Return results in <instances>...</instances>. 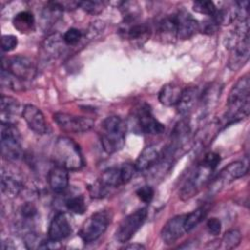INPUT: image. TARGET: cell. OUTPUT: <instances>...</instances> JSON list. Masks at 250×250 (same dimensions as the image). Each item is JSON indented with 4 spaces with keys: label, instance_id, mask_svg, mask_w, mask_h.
Returning <instances> with one entry per match:
<instances>
[{
    "label": "cell",
    "instance_id": "1",
    "mask_svg": "<svg viewBox=\"0 0 250 250\" xmlns=\"http://www.w3.org/2000/svg\"><path fill=\"white\" fill-rule=\"evenodd\" d=\"M250 112V79L245 74L240 77L229 91L228 98V107L223 118L219 121V126L224 127L241 121Z\"/></svg>",
    "mask_w": 250,
    "mask_h": 250
},
{
    "label": "cell",
    "instance_id": "2",
    "mask_svg": "<svg viewBox=\"0 0 250 250\" xmlns=\"http://www.w3.org/2000/svg\"><path fill=\"white\" fill-rule=\"evenodd\" d=\"M53 157L56 165L68 171L79 170L85 164L79 146L72 139L64 136L57 139L53 148Z\"/></svg>",
    "mask_w": 250,
    "mask_h": 250
},
{
    "label": "cell",
    "instance_id": "3",
    "mask_svg": "<svg viewBox=\"0 0 250 250\" xmlns=\"http://www.w3.org/2000/svg\"><path fill=\"white\" fill-rule=\"evenodd\" d=\"M102 128L101 144L104 150L108 154L119 151L125 144L126 124L124 120L117 115L108 116L103 121Z\"/></svg>",
    "mask_w": 250,
    "mask_h": 250
},
{
    "label": "cell",
    "instance_id": "4",
    "mask_svg": "<svg viewBox=\"0 0 250 250\" xmlns=\"http://www.w3.org/2000/svg\"><path fill=\"white\" fill-rule=\"evenodd\" d=\"M111 212L109 210H100L92 214L82 225L79 236L84 243H92L99 239L106 230L111 222Z\"/></svg>",
    "mask_w": 250,
    "mask_h": 250
},
{
    "label": "cell",
    "instance_id": "5",
    "mask_svg": "<svg viewBox=\"0 0 250 250\" xmlns=\"http://www.w3.org/2000/svg\"><path fill=\"white\" fill-rule=\"evenodd\" d=\"M1 150L8 160H17L21 156V135L15 124L1 123Z\"/></svg>",
    "mask_w": 250,
    "mask_h": 250
},
{
    "label": "cell",
    "instance_id": "6",
    "mask_svg": "<svg viewBox=\"0 0 250 250\" xmlns=\"http://www.w3.org/2000/svg\"><path fill=\"white\" fill-rule=\"evenodd\" d=\"M213 171L214 170L210 168L207 164H205L203 161L199 163L194 169V171L190 174L189 178L187 179V181L183 185L180 190L181 199L188 200L193 197L195 194H197L201 188L209 180Z\"/></svg>",
    "mask_w": 250,
    "mask_h": 250
},
{
    "label": "cell",
    "instance_id": "7",
    "mask_svg": "<svg viewBox=\"0 0 250 250\" xmlns=\"http://www.w3.org/2000/svg\"><path fill=\"white\" fill-rule=\"evenodd\" d=\"M147 217V209L146 208H140L128 216H126L119 227L116 229L115 237L120 243H125L129 241L133 235L141 229L144 225Z\"/></svg>",
    "mask_w": 250,
    "mask_h": 250
},
{
    "label": "cell",
    "instance_id": "8",
    "mask_svg": "<svg viewBox=\"0 0 250 250\" xmlns=\"http://www.w3.org/2000/svg\"><path fill=\"white\" fill-rule=\"evenodd\" d=\"M2 68L22 81H30L36 75L34 62L25 56H15L3 60Z\"/></svg>",
    "mask_w": 250,
    "mask_h": 250
},
{
    "label": "cell",
    "instance_id": "9",
    "mask_svg": "<svg viewBox=\"0 0 250 250\" xmlns=\"http://www.w3.org/2000/svg\"><path fill=\"white\" fill-rule=\"evenodd\" d=\"M54 120L62 131L68 133L88 132L95 124V121L90 117L78 116L61 111L54 114Z\"/></svg>",
    "mask_w": 250,
    "mask_h": 250
},
{
    "label": "cell",
    "instance_id": "10",
    "mask_svg": "<svg viewBox=\"0 0 250 250\" xmlns=\"http://www.w3.org/2000/svg\"><path fill=\"white\" fill-rule=\"evenodd\" d=\"M137 120L141 131L148 135H158L164 132L165 127L152 114L146 104L140 105L136 112Z\"/></svg>",
    "mask_w": 250,
    "mask_h": 250
},
{
    "label": "cell",
    "instance_id": "11",
    "mask_svg": "<svg viewBox=\"0 0 250 250\" xmlns=\"http://www.w3.org/2000/svg\"><path fill=\"white\" fill-rule=\"evenodd\" d=\"M174 16L177 25V39H189L199 31V22L188 12L181 10Z\"/></svg>",
    "mask_w": 250,
    "mask_h": 250
},
{
    "label": "cell",
    "instance_id": "12",
    "mask_svg": "<svg viewBox=\"0 0 250 250\" xmlns=\"http://www.w3.org/2000/svg\"><path fill=\"white\" fill-rule=\"evenodd\" d=\"M185 219L186 214L177 215L166 222L160 231L161 239L165 244L170 245L175 243L186 232Z\"/></svg>",
    "mask_w": 250,
    "mask_h": 250
},
{
    "label": "cell",
    "instance_id": "13",
    "mask_svg": "<svg viewBox=\"0 0 250 250\" xmlns=\"http://www.w3.org/2000/svg\"><path fill=\"white\" fill-rule=\"evenodd\" d=\"M21 114L29 129H31L34 133L38 135H44L47 133V122L40 108L28 104L23 106Z\"/></svg>",
    "mask_w": 250,
    "mask_h": 250
},
{
    "label": "cell",
    "instance_id": "14",
    "mask_svg": "<svg viewBox=\"0 0 250 250\" xmlns=\"http://www.w3.org/2000/svg\"><path fill=\"white\" fill-rule=\"evenodd\" d=\"M71 232L72 228L66 215L62 212L57 213L50 223L48 229V238L53 241L60 242L68 237Z\"/></svg>",
    "mask_w": 250,
    "mask_h": 250
},
{
    "label": "cell",
    "instance_id": "15",
    "mask_svg": "<svg viewBox=\"0 0 250 250\" xmlns=\"http://www.w3.org/2000/svg\"><path fill=\"white\" fill-rule=\"evenodd\" d=\"M248 167L247 164H245L243 161H234L229 163L228 166H226L221 173L219 174L218 178L214 182V188H216L217 190H220L219 188H223V186L230 181L239 179L247 174Z\"/></svg>",
    "mask_w": 250,
    "mask_h": 250
},
{
    "label": "cell",
    "instance_id": "16",
    "mask_svg": "<svg viewBox=\"0 0 250 250\" xmlns=\"http://www.w3.org/2000/svg\"><path fill=\"white\" fill-rule=\"evenodd\" d=\"M161 155L162 153L155 145L146 146L134 163L136 170L139 172H145L151 169L159 162Z\"/></svg>",
    "mask_w": 250,
    "mask_h": 250
},
{
    "label": "cell",
    "instance_id": "17",
    "mask_svg": "<svg viewBox=\"0 0 250 250\" xmlns=\"http://www.w3.org/2000/svg\"><path fill=\"white\" fill-rule=\"evenodd\" d=\"M0 116L2 124H15L20 112V103L11 96L2 95L0 102Z\"/></svg>",
    "mask_w": 250,
    "mask_h": 250
},
{
    "label": "cell",
    "instance_id": "18",
    "mask_svg": "<svg viewBox=\"0 0 250 250\" xmlns=\"http://www.w3.org/2000/svg\"><path fill=\"white\" fill-rule=\"evenodd\" d=\"M48 183L53 191L62 192L68 187V170L60 165H55L48 173Z\"/></svg>",
    "mask_w": 250,
    "mask_h": 250
},
{
    "label": "cell",
    "instance_id": "19",
    "mask_svg": "<svg viewBox=\"0 0 250 250\" xmlns=\"http://www.w3.org/2000/svg\"><path fill=\"white\" fill-rule=\"evenodd\" d=\"M200 93L196 87H188L183 90L181 99L178 103L177 109L182 115H187L193 110L197 103H199Z\"/></svg>",
    "mask_w": 250,
    "mask_h": 250
},
{
    "label": "cell",
    "instance_id": "20",
    "mask_svg": "<svg viewBox=\"0 0 250 250\" xmlns=\"http://www.w3.org/2000/svg\"><path fill=\"white\" fill-rule=\"evenodd\" d=\"M157 33L159 39L165 43H171L177 39V25L174 15L167 16L158 22Z\"/></svg>",
    "mask_w": 250,
    "mask_h": 250
},
{
    "label": "cell",
    "instance_id": "21",
    "mask_svg": "<svg viewBox=\"0 0 250 250\" xmlns=\"http://www.w3.org/2000/svg\"><path fill=\"white\" fill-rule=\"evenodd\" d=\"M183 93V89L176 84H166L164 85L159 93H158V100L160 104L165 106H174L177 105L181 96Z\"/></svg>",
    "mask_w": 250,
    "mask_h": 250
},
{
    "label": "cell",
    "instance_id": "22",
    "mask_svg": "<svg viewBox=\"0 0 250 250\" xmlns=\"http://www.w3.org/2000/svg\"><path fill=\"white\" fill-rule=\"evenodd\" d=\"M98 181L107 190L109 188H115L121 185H124L121 177L120 166H113L105 169Z\"/></svg>",
    "mask_w": 250,
    "mask_h": 250
},
{
    "label": "cell",
    "instance_id": "23",
    "mask_svg": "<svg viewBox=\"0 0 250 250\" xmlns=\"http://www.w3.org/2000/svg\"><path fill=\"white\" fill-rule=\"evenodd\" d=\"M22 188L21 182L16 178L14 175L6 172L4 169L2 170L1 177V189L4 194L8 197L17 196Z\"/></svg>",
    "mask_w": 250,
    "mask_h": 250
},
{
    "label": "cell",
    "instance_id": "24",
    "mask_svg": "<svg viewBox=\"0 0 250 250\" xmlns=\"http://www.w3.org/2000/svg\"><path fill=\"white\" fill-rule=\"evenodd\" d=\"M62 44H64L62 40V36L58 33H54L49 35L44 43H43V53L46 58L49 59H56L58 58L62 51Z\"/></svg>",
    "mask_w": 250,
    "mask_h": 250
},
{
    "label": "cell",
    "instance_id": "25",
    "mask_svg": "<svg viewBox=\"0 0 250 250\" xmlns=\"http://www.w3.org/2000/svg\"><path fill=\"white\" fill-rule=\"evenodd\" d=\"M122 31L124 33V36L128 40L141 42L146 40V38L149 36L150 28L146 23H138L134 21L133 24L126 25V27Z\"/></svg>",
    "mask_w": 250,
    "mask_h": 250
},
{
    "label": "cell",
    "instance_id": "26",
    "mask_svg": "<svg viewBox=\"0 0 250 250\" xmlns=\"http://www.w3.org/2000/svg\"><path fill=\"white\" fill-rule=\"evenodd\" d=\"M13 25L21 33L32 32L35 28L34 16L28 11L20 12L14 17Z\"/></svg>",
    "mask_w": 250,
    "mask_h": 250
},
{
    "label": "cell",
    "instance_id": "27",
    "mask_svg": "<svg viewBox=\"0 0 250 250\" xmlns=\"http://www.w3.org/2000/svg\"><path fill=\"white\" fill-rule=\"evenodd\" d=\"M221 93V86L217 84H212L208 86L204 92L200 93L199 102L203 106L204 111L210 110V108L216 104L217 100L220 97Z\"/></svg>",
    "mask_w": 250,
    "mask_h": 250
},
{
    "label": "cell",
    "instance_id": "28",
    "mask_svg": "<svg viewBox=\"0 0 250 250\" xmlns=\"http://www.w3.org/2000/svg\"><path fill=\"white\" fill-rule=\"evenodd\" d=\"M25 81H22L16 76L12 75L8 71L2 68L1 70V84L4 87L12 89L14 91H22L25 87Z\"/></svg>",
    "mask_w": 250,
    "mask_h": 250
},
{
    "label": "cell",
    "instance_id": "29",
    "mask_svg": "<svg viewBox=\"0 0 250 250\" xmlns=\"http://www.w3.org/2000/svg\"><path fill=\"white\" fill-rule=\"evenodd\" d=\"M205 214H206V209L203 206L193 210L188 214H186V219H185L186 232H188L192 229H194L202 221Z\"/></svg>",
    "mask_w": 250,
    "mask_h": 250
},
{
    "label": "cell",
    "instance_id": "30",
    "mask_svg": "<svg viewBox=\"0 0 250 250\" xmlns=\"http://www.w3.org/2000/svg\"><path fill=\"white\" fill-rule=\"evenodd\" d=\"M241 242V233L236 229H229L222 237L221 246L224 249H233Z\"/></svg>",
    "mask_w": 250,
    "mask_h": 250
},
{
    "label": "cell",
    "instance_id": "31",
    "mask_svg": "<svg viewBox=\"0 0 250 250\" xmlns=\"http://www.w3.org/2000/svg\"><path fill=\"white\" fill-rule=\"evenodd\" d=\"M65 207L68 211L81 215L86 211V202L82 195H75L65 200Z\"/></svg>",
    "mask_w": 250,
    "mask_h": 250
},
{
    "label": "cell",
    "instance_id": "32",
    "mask_svg": "<svg viewBox=\"0 0 250 250\" xmlns=\"http://www.w3.org/2000/svg\"><path fill=\"white\" fill-rule=\"evenodd\" d=\"M192 8L195 12L209 17H213L217 11V7L212 1H195L192 5Z\"/></svg>",
    "mask_w": 250,
    "mask_h": 250
},
{
    "label": "cell",
    "instance_id": "33",
    "mask_svg": "<svg viewBox=\"0 0 250 250\" xmlns=\"http://www.w3.org/2000/svg\"><path fill=\"white\" fill-rule=\"evenodd\" d=\"M81 38H82L81 30L75 27H71L67 29L62 35V40L64 44L67 46H75L76 44H78Z\"/></svg>",
    "mask_w": 250,
    "mask_h": 250
},
{
    "label": "cell",
    "instance_id": "34",
    "mask_svg": "<svg viewBox=\"0 0 250 250\" xmlns=\"http://www.w3.org/2000/svg\"><path fill=\"white\" fill-rule=\"evenodd\" d=\"M104 6L105 3L102 1H80V8L92 15L100 14L104 10Z\"/></svg>",
    "mask_w": 250,
    "mask_h": 250
},
{
    "label": "cell",
    "instance_id": "35",
    "mask_svg": "<svg viewBox=\"0 0 250 250\" xmlns=\"http://www.w3.org/2000/svg\"><path fill=\"white\" fill-rule=\"evenodd\" d=\"M136 194L137 196L145 203H149L154 195V189L152 188V187L146 185L143 187H140L137 190H136Z\"/></svg>",
    "mask_w": 250,
    "mask_h": 250
},
{
    "label": "cell",
    "instance_id": "36",
    "mask_svg": "<svg viewBox=\"0 0 250 250\" xmlns=\"http://www.w3.org/2000/svg\"><path fill=\"white\" fill-rule=\"evenodd\" d=\"M120 169H121V177H122L123 184H127L128 182H130L131 179L133 178L135 172L137 171L135 168V165L132 163H129V162L121 164Z\"/></svg>",
    "mask_w": 250,
    "mask_h": 250
},
{
    "label": "cell",
    "instance_id": "37",
    "mask_svg": "<svg viewBox=\"0 0 250 250\" xmlns=\"http://www.w3.org/2000/svg\"><path fill=\"white\" fill-rule=\"evenodd\" d=\"M18 45V38L15 35L6 34L2 36L1 39V47L4 52L13 51Z\"/></svg>",
    "mask_w": 250,
    "mask_h": 250
},
{
    "label": "cell",
    "instance_id": "38",
    "mask_svg": "<svg viewBox=\"0 0 250 250\" xmlns=\"http://www.w3.org/2000/svg\"><path fill=\"white\" fill-rule=\"evenodd\" d=\"M220 25L216 22V21L210 17V19L205 20L202 23H199V31L206 33V34H213L216 32Z\"/></svg>",
    "mask_w": 250,
    "mask_h": 250
},
{
    "label": "cell",
    "instance_id": "39",
    "mask_svg": "<svg viewBox=\"0 0 250 250\" xmlns=\"http://www.w3.org/2000/svg\"><path fill=\"white\" fill-rule=\"evenodd\" d=\"M206 228H207L208 232L211 235H214V236L219 235L221 233V229H222L221 221L215 217L210 218L206 223Z\"/></svg>",
    "mask_w": 250,
    "mask_h": 250
},
{
    "label": "cell",
    "instance_id": "40",
    "mask_svg": "<svg viewBox=\"0 0 250 250\" xmlns=\"http://www.w3.org/2000/svg\"><path fill=\"white\" fill-rule=\"evenodd\" d=\"M21 215L22 218H24V220H32L36 214H37V209L36 207L30 203V202H26L24 203L21 207Z\"/></svg>",
    "mask_w": 250,
    "mask_h": 250
},
{
    "label": "cell",
    "instance_id": "41",
    "mask_svg": "<svg viewBox=\"0 0 250 250\" xmlns=\"http://www.w3.org/2000/svg\"><path fill=\"white\" fill-rule=\"evenodd\" d=\"M205 164H207L210 168H212L213 170H215L217 168V166L219 165L220 161H221V157L217 152L214 151H210L208 153L205 154L203 160H202Z\"/></svg>",
    "mask_w": 250,
    "mask_h": 250
},
{
    "label": "cell",
    "instance_id": "42",
    "mask_svg": "<svg viewBox=\"0 0 250 250\" xmlns=\"http://www.w3.org/2000/svg\"><path fill=\"white\" fill-rule=\"evenodd\" d=\"M124 249H133V250H141V249H145V246L141 243L135 242V243H131L128 245L124 246Z\"/></svg>",
    "mask_w": 250,
    "mask_h": 250
}]
</instances>
